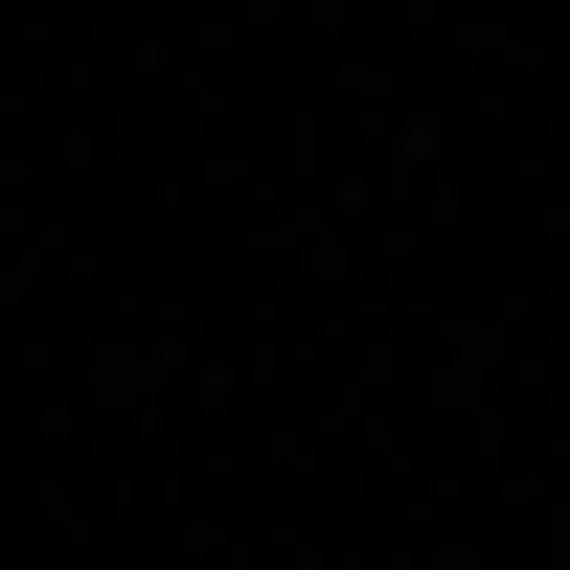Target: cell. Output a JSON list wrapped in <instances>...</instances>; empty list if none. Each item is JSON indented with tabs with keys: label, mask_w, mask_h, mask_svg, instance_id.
I'll list each match as a JSON object with an SVG mask.
<instances>
[{
	"label": "cell",
	"mask_w": 570,
	"mask_h": 570,
	"mask_svg": "<svg viewBox=\"0 0 570 570\" xmlns=\"http://www.w3.org/2000/svg\"><path fill=\"white\" fill-rule=\"evenodd\" d=\"M297 570H320V548H297Z\"/></svg>",
	"instance_id": "cell-1"
}]
</instances>
